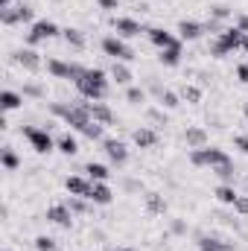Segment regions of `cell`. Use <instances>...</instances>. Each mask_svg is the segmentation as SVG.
Here are the masks:
<instances>
[{"instance_id":"cell-1","label":"cell","mask_w":248,"mask_h":251,"mask_svg":"<svg viewBox=\"0 0 248 251\" xmlns=\"http://www.w3.org/2000/svg\"><path fill=\"white\" fill-rule=\"evenodd\" d=\"M76 91L82 94V100H91V102H102L108 97V88H111V76L99 67H88L76 82Z\"/></svg>"},{"instance_id":"cell-2","label":"cell","mask_w":248,"mask_h":251,"mask_svg":"<svg viewBox=\"0 0 248 251\" xmlns=\"http://www.w3.org/2000/svg\"><path fill=\"white\" fill-rule=\"evenodd\" d=\"M243 38H246V32H243L237 24H234V26H225V32H219V35L210 41V56L222 59V56L240 50V47H243Z\"/></svg>"},{"instance_id":"cell-3","label":"cell","mask_w":248,"mask_h":251,"mask_svg":"<svg viewBox=\"0 0 248 251\" xmlns=\"http://www.w3.org/2000/svg\"><path fill=\"white\" fill-rule=\"evenodd\" d=\"M56 35H62L59 24H56V21H50V18H41V21L29 24L26 47H38V44H44V41H50V38H56Z\"/></svg>"},{"instance_id":"cell-4","label":"cell","mask_w":248,"mask_h":251,"mask_svg":"<svg viewBox=\"0 0 248 251\" xmlns=\"http://www.w3.org/2000/svg\"><path fill=\"white\" fill-rule=\"evenodd\" d=\"M231 161V155L225 152V149H219V146H201V149H193L190 152V164L193 167H219V164H228Z\"/></svg>"},{"instance_id":"cell-5","label":"cell","mask_w":248,"mask_h":251,"mask_svg":"<svg viewBox=\"0 0 248 251\" xmlns=\"http://www.w3.org/2000/svg\"><path fill=\"white\" fill-rule=\"evenodd\" d=\"M21 134L29 140V146L38 152V155H50L56 149V140L47 128H38V126H21Z\"/></svg>"},{"instance_id":"cell-6","label":"cell","mask_w":248,"mask_h":251,"mask_svg":"<svg viewBox=\"0 0 248 251\" xmlns=\"http://www.w3.org/2000/svg\"><path fill=\"white\" fill-rule=\"evenodd\" d=\"M0 24L3 26H18V24H35L32 21V6L29 3H12L6 9H0Z\"/></svg>"},{"instance_id":"cell-7","label":"cell","mask_w":248,"mask_h":251,"mask_svg":"<svg viewBox=\"0 0 248 251\" xmlns=\"http://www.w3.org/2000/svg\"><path fill=\"white\" fill-rule=\"evenodd\" d=\"M47 73L53 76V79H70V82H76L88 67L85 64H79V62H62V59H47Z\"/></svg>"},{"instance_id":"cell-8","label":"cell","mask_w":248,"mask_h":251,"mask_svg":"<svg viewBox=\"0 0 248 251\" xmlns=\"http://www.w3.org/2000/svg\"><path fill=\"white\" fill-rule=\"evenodd\" d=\"M102 53L111 62H131L134 59V50L125 44V38H120V35H105L102 38Z\"/></svg>"},{"instance_id":"cell-9","label":"cell","mask_w":248,"mask_h":251,"mask_svg":"<svg viewBox=\"0 0 248 251\" xmlns=\"http://www.w3.org/2000/svg\"><path fill=\"white\" fill-rule=\"evenodd\" d=\"M99 143H102L105 158H108L114 167H125V164H128V146H125L120 137H102Z\"/></svg>"},{"instance_id":"cell-10","label":"cell","mask_w":248,"mask_h":251,"mask_svg":"<svg viewBox=\"0 0 248 251\" xmlns=\"http://www.w3.org/2000/svg\"><path fill=\"white\" fill-rule=\"evenodd\" d=\"M12 62L21 64V67L29 70V73H38V70L47 64L38 53H35V47H21V50H15V53H12Z\"/></svg>"},{"instance_id":"cell-11","label":"cell","mask_w":248,"mask_h":251,"mask_svg":"<svg viewBox=\"0 0 248 251\" xmlns=\"http://www.w3.org/2000/svg\"><path fill=\"white\" fill-rule=\"evenodd\" d=\"M140 32H146V26L137 18H114V35H120V38H137Z\"/></svg>"},{"instance_id":"cell-12","label":"cell","mask_w":248,"mask_h":251,"mask_svg":"<svg viewBox=\"0 0 248 251\" xmlns=\"http://www.w3.org/2000/svg\"><path fill=\"white\" fill-rule=\"evenodd\" d=\"M146 35H149V41L158 47V50H167V47H175V44H181L170 29H164V26H149L146 29Z\"/></svg>"},{"instance_id":"cell-13","label":"cell","mask_w":248,"mask_h":251,"mask_svg":"<svg viewBox=\"0 0 248 251\" xmlns=\"http://www.w3.org/2000/svg\"><path fill=\"white\" fill-rule=\"evenodd\" d=\"M47 219H50L53 225H59V228H70V225H73V210H70L64 201L50 204V207H47Z\"/></svg>"},{"instance_id":"cell-14","label":"cell","mask_w":248,"mask_h":251,"mask_svg":"<svg viewBox=\"0 0 248 251\" xmlns=\"http://www.w3.org/2000/svg\"><path fill=\"white\" fill-rule=\"evenodd\" d=\"M131 143H134L137 149H152V146L158 143V131H155L152 126H140V128L131 131Z\"/></svg>"},{"instance_id":"cell-15","label":"cell","mask_w":248,"mask_h":251,"mask_svg":"<svg viewBox=\"0 0 248 251\" xmlns=\"http://www.w3.org/2000/svg\"><path fill=\"white\" fill-rule=\"evenodd\" d=\"M85 105H88V114H91L97 123H102V126L114 123V111H111L108 102H91V100H85Z\"/></svg>"},{"instance_id":"cell-16","label":"cell","mask_w":248,"mask_h":251,"mask_svg":"<svg viewBox=\"0 0 248 251\" xmlns=\"http://www.w3.org/2000/svg\"><path fill=\"white\" fill-rule=\"evenodd\" d=\"M91 178L88 176H67L64 178V190L70 193V196H85L88 199V193H91Z\"/></svg>"},{"instance_id":"cell-17","label":"cell","mask_w":248,"mask_h":251,"mask_svg":"<svg viewBox=\"0 0 248 251\" xmlns=\"http://www.w3.org/2000/svg\"><path fill=\"white\" fill-rule=\"evenodd\" d=\"M88 199L94 201V204H111V199H114V190L108 187V181H94L91 184V193H88Z\"/></svg>"},{"instance_id":"cell-18","label":"cell","mask_w":248,"mask_h":251,"mask_svg":"<svg viewBox=\"0 0 248 251\" xmlns=\"http://www.w3.org/2000/svg\"><path fill=\"white\" fill-rule=\"evenodd\" d=\"M184 143L190 149H201V146H207V131L201 128V126H187L184 128Z\"/></svg>"},{"instance_id":"cell-19","label":"cell","mask_w":248,"mask_h":251,"mask_svg":"<svg viewBox=\"0 0 248 251\" xmlns=\"http://www.w3.org/2000/svg\"><path fill=\"white\" fill-rule=\"evenodd\" d=\"M108 76H111V82H114V85H125V88H128V85H131V79H134V76H131V67H128L125 62H111Z\"/></svg>"},{"instance_id":"cell-20","label":"cell","mask_w":248,"mask_h":251,"mask_svg":"<svg viewBox=\"0 0 248 251\" xmlns=\"http://www.w3.org/2000/svg\"><path fill=\"white\" fill-rule=\"evenodd\" d=\"M207 29H204V24H198V21H181L178 24V38H184V41H196V38H201Z\"/></svg>"},{"instance_id":"cell-21","label":"cell","mask_w":248,"mask_h":251,"mask_svg":"<svg viewBox=\"0 0 248 251\" xmlns=\"http://www.w3.org/2000/svg\"><path fill=\"white\" fill-rule=\"evenodd\" d=\"M21 105H24V94H18V91H12V88H6V91L0 94V108H3V114L18 111Z\"/></svg>"},{"instance_id":"cell-22","label":"cell","mask_w":248,"mask_h":251,"mask_svg":"<svg viewBox=\"0 0 248 251\" xmlns=\"http://www.w3.org/2000/svg\"><path fill=\"white\" fill-rule=\"evenodd\" d=\"M64 204L73 210V216H88L94 201H91V199H85V196H67V199H64Z\"/></svg>"},{"instance_id":"cell-23","label":"cell","mask_w":248,"mask_h":251,"mask_svg":"<svg viewBox=\"0 0 248 251\" xmlns=\"http://www.w3.org/2000/svg\"><path fill=\"white\" fill-rule=\"evenodd\" d=\"M181 44H175V47H167V50H158V62L164 64V67H178L181 64Z\"/></svg>"},{"instance_id":"cell-24","label":"cell","mask_w":248,"mask_h":251,"mask_svg":"<svg viewBox=\"0 0 248 251\" xmlns=\"http://www.w3.org/2000/svg\"><path fill=\"white\" fill-rule=\"evenodd\" d=\"M62 38L67 47H73V50H85V32L82 29H76V26H67V29H62Z\"/></svg>"},{"instance_id":"cell-25","label":"cell","mask_w":248,"mask_h":251,"mask_svg":"<svg viewBox=\"0 0 248 251\" xmlns=\"http://www.w3.org/2000/svg\"><path fill=\"white\" fill-rule=\"evenodd\" d=\"M91 181H108L111 178V170L105 167V164H97V161H91V164H85V170H82Z\"/></svg>"},{"instance_id":"cell-26","label":"cell","mask_w":248,"mask_h":251,"mask_svg":"<svg viewBox=\"0 0 248 251\" xmlns=\"http://www.w3.org/2000/svg\"><path fill=\"white\" fill-rule=\"evenodd\" d=\"M0 164H3L6 173H15V170L21 167V158H18V152H15L12 146H3V149H0Z\"/></svg>"},{"instance_id":"cell-27","label":"cell","mask_w":248,"mask_h":251,"mask_svg":"<svg viewBox=\"0 0 248 251\" xmlns=\"http://www.w3.org/2000/svg\"><path fill=\"white\" fill-rule=\"evenodd\" d=\"M56 149H59L62 155H67V158H73V155L79 152V140H76V137L67 131V134H62V137L56 140Z\"/></svg>"},{"instance_id":"cell-28","label":"cell","mask_w":248,"mask_h":251,"mask_svg":"<svg viewBox=\"0 0 248 251\" xmlns=\"http://www.w3.org/2000/svg\"><path fill=\"white\" fill-rule=\"evenodd\" d=\"M198 251H234V249L225 246L219 237H204V234H198Z\"/></svg>"},{"instance_id":"cell-29","label":"cell","mask_w":248,"mask_h":251,"mask_svg":"<svg viewBox=\"0 0 248 251\" xmlns=\"http://www.w3.org/2000/svg\"><path fill=\"white\" fill-rule=\"evenodd\" d=\"M158 102H161V108H167V111H173V108H178V105H181V94H175V91H170V88H164V94L158 97Z\"/></svg>"},{"instance_id":"cell-30","label":"cell","mask_w":248,"mask_h":251,"mask_svg":"<svg viewBox=\"0 0 248 251\" xmlns=\"http://www.w3.org/2000/svg\"><path fill=\"white\" fill-rule=\"evenodd\" d=\"M210 173H216V176L222 178V184H234V178H237V170H234V161H228V164H219V167H213Z\"/></svg>"},{"instance_id":"cell-31","label":"cell","mask_w":248,"mask_h":251,"mask_svg":"<svg viewBox=\"0 0 248 251\" xmlns=\"http://www.w3.org/2000/svg\"><path fill=\"white\" fill-rule=\"evenodd\" d=\"M146 207L149 213H167V199L161 193H146Z\"/></svg>"},{"instance_id":"cell-32","label":"cell","mask_w":248,"mask_h":251,"mask_svg":"<svg viewBox=\"0 0 248 251\" xmlns=\"http://www.w3.org/2000/svg\"><path fill=\"white\" fill-rule=\"evenodd\" d=\"M216 199H219L222 204H231V207H234V201L240 199V193L234 190V184H219V187H216Z\"/></svg>"},{"instance_id":"cell-33","label":"cell","mask_w":248,"mask_h":251,"mask_svg":"<svg viewBox=\"0 0 248 251\" xmlns=\"http://www.w3.org/2000/svg\"><path fill=\"white\" fill-rule=\"evenodd\" d=\"M125 100H128L131 105L146 102V88H140V85H128V88H125Z\"/></svg>"},{"instance_id":"cell-34","label":"cell","mask_w":248,"mask_h":251,"mask_svg":"<svg viewBox=\"0 0 248 251\" xmlns=\"http://www.w3.org/2000/svg\"><path fill=\"white\" fill-rule=\"evenodd\" d=\"M181 100L190 102V105H198V102H201V88H198V85H184V88H181Z\"/></svg>"},{"instance_id":"cell-35","label":"cell","mask_w":248,"mask_h":251,"mask_svg":"<svg viewBox=\"0 0 248 251\" xmlns=\"http://www.w3.org/2000/svg\"><path fill=\"white\" fill-rule=\"evenodd\" d=\"M231 15H234V12H231V6H225V3H216V6H210V21H219V24H225Z\"/></svg>"},{"instance_id":"cell-36","label":"cell","mask_w":248,"mask_h":251,"mask_svg":"<svg viewBox=\"0 0 248 251\" xmlns=\"http://www.w3.org/2000/svg\"><path fill=\"white\" fill-rule=\"evenodd\" d=\"M102 128H105L102 123H97V120H91V123L85 126V128H82L79 134H85L88 140H102Z\"/></svg>"},{"instance_id":"cell-37","label":"cell","mask_w":248,"mask_h":251,"mask_svg":"<svg viewBox=\"0 0 248 251\" xmlns=\"http://www.w3.org/2000/svg\"><path fill=\"white\" fill-rule=\"evenodd\" d=\"M21 94H24V97H32V100H41V97H44V85H38V82H24Z\"/></svg>"},{"instance_id":"cell-38","label":"cell","mask_w":248,"mask_h":251,"mask_svg":"<svg viewBox=\"0 0 248 251\" xmlns=\"http://www.w3.org/2000/svg\"><path fill=\"white\" fill-rule=\"evenodd\" d=\"M35 251H56V240H53V237H47V234L35 237Z\"/></svg>"},{"instance_id":"cell-39","label":"cell","mask_w":248,"mask_h":251,"mask_svg":"<svg viewBox=\"0 0 248 251\" xmlns=\"http://www.w3.org/2000/svg\"><path fill=\"white\" fill-rule=\"evenodd\" d=\"M170 231H173L175 237H181V234H187V222L184 219H173V222H170Z\"/></svg>"},{"instance_id":"cell-40","label":"cell","mask_w":248,"mask_h":251,"mask_svg":"<svg viewBox=\"0 0 248 251\" xmlns=\"http://www.w3.org/2000/svg\"><path fill=\"white\" fill-rule=\"evenodd\" d=\"M234 210L243 213V216H248V196H240V199L234 201Z\"/></svg>"},{"instance_id":"cell-41","label":"cell","mask_w":248,"mask_h":251,"mask_svg":"<svg viewBox=\"0 0 248 251\" xmlns=\"http://www.w3.org/2000/svg\"><path fill=\"white\" fill-rule=\"evenodd\" d=\"M234 146H237L243 155H248V134H237V137H234Z\"/></svg>"},{"instance_id":"cell-42","label":"cell","mask_w":248,"mask_h":251,"mask_svg":"<svg viewBox=\"0 0 248 251\" xmlns=\"http://www.w3.org/2000/svg\"><path fill=\"white\" fill-rule=\"evenodd\" d=\"M149 120H155L158 126H167V114H161L158 108H149Z\"/></svg>"},{"instance_id":"cell-43","label":"cell","mask_w":248,"mask_h":251,"mask_svg":"<svg viewBox=\"0 0 248 251\" xmlns=\"http://www.w3.org/2000/svg\"><path fill=\"white\" fill-rule=\"evenodd\" d=\"M99 3V9H105V12H114V9H120V0H97Z\"/></svg>"},{"instance_id":"cell-44","label":"cell","mask_w":248,"mask_h":251,"mask_svg":"<svg viewBox=\"0 0 248 251\" xmlns=\"http://www.w3.org/2000/svg\"><path fill=\"white\" fill-rule=\"evenodd\" d=\"M237 79H240L243 85H248V64H240V67H237Z\"/></svg>"},{"instance_id":"cell-45","label":"cell","mask_w":248,"mask_h":251,"mask_svg":"<svg viewBox=\"0 0 248 251\" xmlns=\"http://www.w3.org/2000/svg\"><path fill=\"white\" fill-rule=\"evenodd\" d=\"M123 187L125 190H140L143 184H140V181H134V178H123Z\"/></svg>"},{"instance_id":"cell-46","label":"cell","mask_w":248,"mask_h":251,"mask_svg":"<svg viewBox=\"0 0 248 251\" xmlns=\"http://www.w3.org/2000/svg\"><path fill=\"white\" fill-rule=\"evenodd\" d=\"M237 26H240V29L248 35V15H240V18H237Z\"/></svg>"},{"instance_id":"cell-47","label":"cell","mask_w":248,"mask_h":251,"mask_svg":"<svg viewBox=\"0 0 248 251\" xmlns=\"http://www.w3.org/2000/svg\"><path fill=\"white\" fill-rule=\"evenodd\" d=\"M12 3H18V0H0V9H6V6H12Z\"/></svg>"},{"instance_id":"cell-48","label":"cell","mask_w":248,"mask_h":251,"mask_svg":"<svg viewBox=\"0 0 248 251\" xmlns=\"http://www.w3.org/2000/svg\"><path fill=\"white\" fill-rule=\"evenodd\" d=\"M240 50H243V53H246V56H248V35H246V38H243V47H240Z\"/></svg>"},{"instance_id":"cell-49","label":"cell","mask_w":248,"mask_h":251,"mask_svg":"<svg viewBox=\"0 0 248 251\" xmlns=\"http://www.w3.org/2000/svg\"><path fill=\"white\" fill-rule=\"evenodd\" d=\"M123 251H137V249H128V246H123Z\"/></svg>"},{"instance_id":"cell-50","label":"cell","mask_w":248,"mask_h":251,"mask_svg":"<svg viewBox=\"0 0 248 251\" xmlns=\"http://www.w3.org/2000/svg\"><path fill=\"white\" fill-rule=\"evenodd\" d=\"M105 251H123V249H105Z\"/></svg>"},{"instance_id":"cell-51","label":"cell","mask_w":248,"mask_h":251,"mask_svg":"<svg viewBox=\"0 0 248 251\" xmlns=\"http://www.w3.org/2000/svg\"><path fill=\"white\" fill-rule=\"evenodd\" d=\"M246 120H248V105H246Z\"/></svg>"},{"instance_id":"cell-52","label":"cell","mask_w":248,"mask_h":251,"mask_svg":"<svg viewBox=\"0 0 248 251\" xmlns=\"http://www.w3.org/2000/svg\"><path fill=\"white\" fill-rule=\"evenodd\" d=\"M3 251H12V249H3Z\"/></svg>"}]
</instances>
